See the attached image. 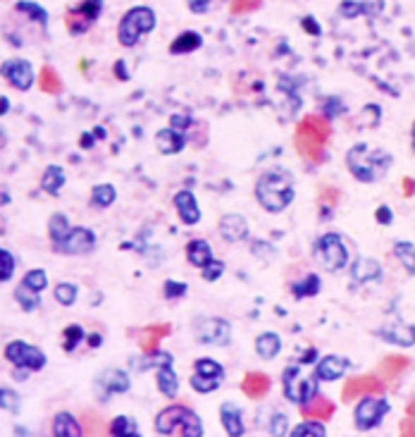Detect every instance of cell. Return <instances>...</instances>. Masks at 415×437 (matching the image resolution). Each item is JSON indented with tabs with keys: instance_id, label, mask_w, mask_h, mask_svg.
Wrapping results in <instances>:
<instances>
[{
	"instance_id": "obj_35",
	"label": "cell",
	"mask_w": 415,
	"mask_h": 437,
	"mask_svg": "<svg viewBox=\"0 0 415 437\" xmlns=\"http://www.w3.org/2000/svg\"><path fill=\"white\" fill-rule=\"evenodd\" d=\"M320 287H323V282H320V277L315 273H308L301 282H294L291 285V294L296 299H308V297H315L320 292Z\"/></svg>"
},
{
	"instance_id": "obj_59",
	"label": "cell",
	"mask_w": 415,
	"mask_h": 437,
	"mask_svg": "<svg viewBox=\"0 0 415 437\" xmlns=\"http://www.w3.org/2000/svg\"><path fill=\"white\" fill-rule=\"evenodd\" d=\"M89 136H91V134H84V139H81V146H84V148H89L91 143H93V139H89Z\"/></svg>"
},
{
	"instance_id": "obj_38",
	"label": "cell",
	"mask_w": 415,
	"mask_h": 437,
	"mask_svg": "<svg viewBox=\"0 0 415 437\" xmlns=\"http://www.w3.org/2000/svg\"><path fill=\"white\" fill-rule=\"evenodd\" d=\"M53 297L60 306H74L79 299V287L74 282H58L53 289Z\"/></svg>"
},
{
	"instance_id": "obj_12",
	"label": "cell",
	"mask_w": 415,
	"mask_h": 437,
	"mask_svg": "<svg viewBox=\"0 0 415 437\" xmlns=\"http://www.w3.org/2000/svg\"><path fill=\"white\" fill-rule=\"evenodd\" d=\"M222 380H224V368L215 359H198L196 366H193L191 390L198 392V395H210V392L219 390Z\"/></svg>"
},
{
	"instance_id": "obj_22",
	"label": "cell",
	"mask_w": 415,
	"mask_h": 437,
	"mask_svg": "<svg viewBox=\"0 0 415 437\" xmlns=\"http://www.w3.org/2000/svg\"><path fill=\"white\" fill-rule=\"evenodd\" d=\"M219 421H222L224 433L231 437H239L246 433V426H243V409L236 407L234 402H224L219 407Z\"/></svg>"
},
{
	"instance_id": "obj_7",
	"label": "cell",
	"mask_w": 415,
	"mask_h": 437,
	"mask_svg": "<svg viewBox=\"0 0 415 437\" xmlns=\"http://www.w3.org/2000/svg\"><path fill=\"white\" fill-rule=\"evenodd\" d=\"M327 134H330V124H327L325 117H306L303 122L299 124L296 132V146L301 153L311 155V158H320V151H323Z\"/></svg>"
},
{
	"instance_id": "obj_56",
	"label": "cell",
	"mask_w": 415,
	"mask_h": 437,
	"mask_svg": "<svg viewBox=\"0 0 415 437\" xmlns=\"http://www.w3.org/2000/svg\"><path fill=\"white\" fill-rule=\"evenodd\" d=\"M303 29L308 31V34H313V36L320 34V27L315 24V20H313V17H306V20H303Z\"/></svg>"
},
{
	"instance_id": "obj_10",
	"label": "cell",
	"mask_w": 415,
	"mask_h": 437,
	"mask_svg": "<svg viewBox=\"0 0 415 437\" xmlns=\"http://www.w3.org/2000/svg\"><path fill=\"white\" fill-rule=\"evenodd\" d=\"M193 337L200 345L207 347H229L231 342V325L224 318H198L193 325Z\"/></svg>"
},
{
	"instance_id": "obj_11",
	"label": "cell",
	"mask_w": 415,
	"mask_h": 437,
	"mask_svg": "<svg viewBox=\"0 0 415 437\" xmlns=\"http://www.w3.org/2000/svg\"><path fill=\"white\" fill-rule=\"evenodd\" d=\"M100 12H103V0H81V3H77L67 12V17H65L67 31L72 36L86 34V31L98 22Z\"/></svg>"
},
{
	"instance_id": "obj_45",
	"label": "cell",
	"mask_w": 415,
	"mask_h": 437,
	"mask_svg": "<svg viewBox=\"0 0 415 437\" xmlns=\"http://www.w3.org/2000/svg\"><path fill=\"white\" fill-rule=\"evenodd\" d=\"M267 433L270 435H275V437H282V435H287L289 433V418L287 414H277L270 418V426H267Z\"/></svg>"
},
{
	"instance_id": "obj_27",
	"label": "cell",
	"mask_w": 415,
	"mask_h": 437,
	"mask_svg": "<svg viewBox=\"0 0 415 437\" xmlns=\"http://www.w3.org/2000/svg\"><path fill=\"white\" fill-rule=\"evenodd\" d=\"M186 258H188V263L196 265V268L207 265L212 258H215V256H212L210 241H205V239H191V241L186 244Z\"/></svg>"
},
{
	"instance_id": "obj_44",
	"label": "cell",
	"mask_w": 415,
	"mask_h": 437,
	"mask_svg": "<svg viewBox=\"0 0 415 437\" xmlns=\"http://www.w3.org/2000/svg\"><path fill=\"white\" fill-rule=\"evenodd\" d=\"M200 270H203L200 275H203L205 282H215V280H219V277H222V275H224V270H227V265H224L222 261H215V258H212L210 263L203 265V268H200Z\"/></svg>"
},
{
	"instance_id": "obj_61",
	"label": "cell",
	"mask_w": 415,
	"mask_h": 437,
	"mask_svg": "<svg viewBox=\"0 0 415 437\" xmlns=\"http://www.w3.org/2000/svg\"><path fill=\"white\" fill-rule=\"evenodd\" d=\"M413 139H415V124H413Z\"/></svg>"
},
{
	"instance_id": "obj_29",
	"label": "cell",
	"mask_w": 415,
	"mask_h": 437,
	"mask_svg": "<svg viewBox=\"0 0 415 437\" xmlns=\"http://www.w3.org/2000/svg\"><path fill=\"white\" fill-rule=\"evenodd\" d=\"M69 232H72V222L67 220L65 213H53L48 217V237L53 241V249L62 244Z\"/></svg>"
},
{
	"instance_id": "obj_16",
	"label": "cell",
	"mask_w": 415,
	"mask_h": 437,
	"mask_svg": "<svg viewBox=\"0 0 415 437\" xmlns=\"http://www.w3.org/2000/svg\"><path fill=\"white\" fill-rule=\"evenodd\" d=\"M217 232L229 244H239V241H243L248 237V220L239 213H227L219 217Z\"/></svg>"
},
{
	"instance_id": "obj_9",
	"label": "cell",
	"mask_w": 415,
	"mask_h": 437,
	"mask_svg": "<svg viewBox=\"0 0 415 437\" xmlns=\"http://www.w3.org/2000/svg\"><path fill=\"white\" fill-rule=\"evenodd\" d=\"M389 402L382 397H373V395H363L358 397L356 411H354V421L358 430H373L382 423V418L389 414Z\"/></svg>"
},
{
	"instance_id": "obj_13",
	"label": "cell",
	"mask_w": 415,
	"mask_h": 437,
	"mask_svg": "<svg viewBox=\"0 0 415 437\" xmlns=\"http://www.w3.org/2000/svg\"><path fill=\"white\" fill-rule=\"evenodd\" d=\"M93 385H96V395H98L100 402H108L110 397L129 392L131 380L122 368H105L103 373H98V378Z\"/></svg>"
},
{
	"instance_id": "obj_41",
	"label": "cell",
	"mask_w": 415,
	"mask_h": 437,
	"mask_svg": "<svg viewBox=\"0 0 415 437\" xmlns=\"http://www.w3.org/2000/svg\"><path fill=\"white\" fill-rule=\"evenodd\" d=\"M17 12L27 15L31 22H39L41 27H46V24H48V12L43 10L39 3H29V0H20V3H17Z\"/></svg>"
},
{
	"instance_id": "obj_36",
	"label": "cell",
	"mask_w": 415,
	"mask_h": 437,
	"mask_svg": "<svg viewBox=\"0 0 415 437\" xmlns=\"http://www.w3.org/2000/svg\"><path fill=\"white\" fill-rule=\"evenodd\" d=\"M84 340H86V330L81 328L79 323H72V325H67L62 330V349H65L67 354H72Z\"/></svg>"
},
{
	"instance_id": "obj_6",
	"label": "cell",
	"mask_w": 415,
	"mask_h": 437,
	"mask_svg": "<svg viewBox=\"0 0 415 437\" xmlns=\"http://www.w3.org/2000/svg\"><path fill=\"white\" fill-rule=\"evenodd\" d=\"M5 361H10L17 371L24 373H39L48 366V356L43 349H39L36 345H29L24 340H12L5 345L3 349Z\"/></svg>"
},
{
	"instance_id": "obj_17",
	"label": "cell",
	"mask_w": 415,
	"mask_h": 437,
	"mask_svg": "<svg viewBox=\"0 0 415 437\" xmlns=\"http://www.w3.org/2000/svg\"><path fill=\"white\" fill-rule=\"evenodd\" d=\"M172 203H174V208H177V213H179V220L184 225L193 227V225L200 222V208H198L196 193L193 191H186V189L177 191L174 193V198H172Z\"/></svg>"
},
{
	"instance_id": "obj_49",
	"label": "cell",
	"mask_w": 415,
	"mask_h": 437,
	"mask_svg": "<svg viewBox=\"0 0 415 437\" xmlns=\"http://www.w3.org/2000/svg\"><path fill=\"white\" fill-rule=\"evenodd\" d=\"M339 12H342L344 17H349V20H354L361 12H368V8L363 3H358V0H346L342 8H339Z\"/></svg>"
},
{
	"instance_id": "obj_40",
	"label": "cell",
	"mask_w": 415,
	"mask_h": 437,
	"mask_svg": "<svg viewBox=\"0 0 415 437\" xmlns=\"http://www.w3.org/2000/svg\"><path fill=\"white\" fill-rule=\"evenodd\" d=\"M22 285L29 287V289L39 292L43 294V289H48V273L43 270V268H34V270H27L22 277Z\"/></svg>"
},
{
	"instance_id": "obj_39",
	"label": "cell",
	"mask_w": 415,
	"mask_h": 437,
	"mask_svg": "<svg viewBox=\"0 0 415 437\" xmlns=\"http://www.w3.org/2000/svg\"><path fill=\"white\" fill-rule=\"evenodd\" d=\"M110 435H117V437H131V435H138V426L131 416H115L110 421Z\"/></svg>"
},
{
	"instance_id": "obj_5",
	"label": "cell",
	"mask_w": 415,
	"mask_h": 437,
	"mask_svg": "<svg viewBox=\"0 0 415 437\" xmlns=\"http://www.w3.org/2000/svg\"><path fill=\"white\" fill-rule=\"evenodd\" d=\"M282 383H284V397L291 404H306L313 397H318V376H308L303 373V366L294 364L287 366V371L282 373Z\"/></svg>"
},
{
	"instance_id": "obj_2",
	"label": "cell",
	"mask_w": 415,
	"mask_h": 437,
	"mask_svg": "<svg viewBox=\"0 0 415 437\" xmlns=\"http://www.w3.org/2000/svg\"><path fill=\"white\" fill-rule=\"evenodd\" d=\"M392 153L380 151V148H373L368 143H356L349 153H346V167L351 170V174L358 179V182H377L389 172L392 167Z\"/></svg>"
},
{
	"instance_id": "obj_32",
	"label": "cell",
	"mask_w": 415,
	"mask_h": 437,
	"mask_svg": "<svg viewBox=\"0 0 415 437\" xmlns=\"http://www.w3.org/2000/svg\"><path fill=\"white\" fill-rule=\"evenodd\" d=\"M115 201H117V189L112 184H108V182L96 184L91 189V205H93V208H100V210L110 208V205L115 203Z\"/></svg>"
},
{
	"instance_id": "obj_58",
	"label": "cell",
	"mask_w": 415,
	"mask_h": 437,
	"mask_svg": "<svg viewBox=\"0 0 415 437\" xmlns=\"http://www.w3.org/2000/svg\"><path fill=\"white\" fill-rule=\"evenodd\" d=\"M404 186H406V193H408V196H411V193H413V189H415V184L411 182V179H406V182H404Z\"/></svg>"
},
{
	"instance_id": "obj_15",
	"label": "cell",
	"mask_w": 415,
	"mask_h": 437,
	"mask_svg": "<svg viewBox=\"0 0 415 437\" xmlns=\"http://www.w3.org/2000/svg\"><path fill=\"white\" fill-rule=\"evenodd\" d=\"M96 244H98L96 232L77 225V227H72V232L65 237V241L55 246V251L65 253V256H86V253L96 251Z\"/></svg>"
},
{
	"instance_id": "obj_57",
	"label": "cell",
	"mask_w": 415,
	"mask_h": 437,
	"mask_svg": "<svg viewBox=\"0 0 415 437\" xmlns=\"http://www.w3.org/2000/svg\"><path fill=\"white\" fill-rule=\"evenodd\" d=\"M86 340H89V345H91L93 349H98L100 342H103V337H100L98 333H93V335H86Z\"/></svg>"
},
{
	"instance_id": "obj_46",
	"label": "cell",
	"mask_w": 415,
	"mask_h": 437,
	"mask_svg": "<svg viewBox=\"0 0 415 437\" xmlns=\"http://www.w3.org/2000/svg\"><path fill=\"white\" fill-rule=\"evenodd\" d=\"M0 409L5 411H20V395H17L15 390H5V387H0Z\"/></svg>"
},
{
	"instance_id": "obj_31",
	"label": "cell",
	"mask_w": 415,
	"mask_h": 437,
	"mask_svg": "<svg viewBox=\"0 0 415 437\" xmlns=\"http://www.w3.org/2000/svg\"><path fill=\"white\" fill-rule=\"evenodd\" d=\"M243 392L251 399H263L270 392V378L263 376V373H248L246 380H243Z\"/></svg>"
},
{
	"instance_id": "obj_25",
	"label": "cell",
	"mask_w": 415,
	"mask_h": 437,
	"mask_svg": "<svg viewBox=\"0 0 415 437\" xmlns=\"http://www.w3.org/2000/svg\"><path fill=\"white\" fill-rule=\"evenodd\" d=\"M155 383H158V390L167 399H174L179 395V378H177V373H174L172 364L155 368Z\"/></svg>"
},
{
	"instance_id": "obj_28",
	"label": "cell",
	"mask_w": 415,
	"mask_h": 437,
	"mask_svg": "<svg viewBox=\"0 0 415 437\" xmlns=\"http://www.w3.org/2000/svg\"><path fill=\"white\" fill-rule=\"evenodd\" d=\"M279 352H282L279 335H277V333H263V335H258V340H255V354L260 356L263 361H272Z\"/></svg>"
},
{
	"instance_id": "obj_42",
	"label": "cell",
	"mask_w": 415,
	"mask_h": 437,
	"mask_svg": "<svg viewBox=\"0 0 415 437\" xmlns=\"http://www.w3.org/2000/svg\"><path fill=\"white\" fill-rule=\"evenodd\" d=\"M294 437H308V435H315V437H325L327 435V428L325 423L320 421V418H308V421H303L301 426H296L291 430Z\"/></svg>"
},
{
	"instance_id": "obj_26",
	"label": "cell",
	"mask_w": 415,
	"mask_h": 437,
	"mask_svg": "<svg viewBox=\"0 0 415 437\" xmlns=\"http://www.w3.org/2000/svg\"><path fill=\"white\" fill-rule=\"evenodd\" d=\"M65 182H67V174L62 165H48L41 174V189L50 193V196H58Z\"/></svg>"
},
{
	"instance_id": "obj_21",
	"label": "cell",
	"mask_w": 415,
	"mask_h": 437,
	"mask_svg": "<svg viewBox=\"0 0 415 437\" xmlns=\"http://www.w3.org/2000/svg\"><path fill=\"white\" fill-rule=\"evenodd\" d=\"M155 146L162 155H177L184 151L186 146V136L181 129H174V127H165L155 134Z\"/></svg>"
},
{
	"instance_id": "obj_3",
	"label": "cell",
	"mask_w": 415,
	"mask_h": 437,
	"mask_svg": "<svg viewBox=\"0 0 415 437\" xmlns=\"http://www.w3.org/2000/svg\"><path fill=\"white\" fill-rule=\"evenodd\" d=\"M155 430L160 435H181V437H200L203 423L184 404H172L155 416Z\"/></svg>"
},
{
	"instance_id": "obj_48",
	"label": "cell",
	"mask_w": 415,
	"mask_h": 437,
	"mask_svg": "<svg viewBox=\"0 0 415 437\" xmlns=\"http://www.w3.org/2000/svg\"><path fill=\"white\" fill-rule=\"evenodd\" d=\"M253 256H258L260 261H275L277 256V249L272 244H267V241H253Z\"/></svg>"
},
{
	"instance_id": "obj_23",
	"label": "cell",
	"mask_w": 415,
	"mask_h": 437,
	"mask_svg": "<svg viewBox=\"0 0 415 437\" xmlns=\"http://www.w3.org/2000/svg\"><path fill=\"white\" fill-rule=\"evenodd\" d=\"M380 390H382V383L375 376H363V378L349 380V385L344 387L342 397L349 402V399H358L363 395H373V392H380Z\"/></svg>"
},
{
	"instance_id": "obj_14",
	"label": "cell",
	"mask_w": 415,
	"mask_h": 437,
	"mask_svg": "<svg viewBox=\"0 0 415 437\" xmlns=\"http://www.w3.org/2000/svg\"><path fill=\"white\" fill-rule=\"evenodd\" d=\"M0 77L8 79V84L15 86L17 91H29L36 82L34 67H31V62L24 58L5 60L3 65H0Z\"/></svg>"
},
{
	"instance_id": "obj_20",
	"label": "cell",
	"mask_w": 415,
	"mask_h": 437,
	"mask_svg": "<svg viewBox=\"0 0 415 437\" xmlns=\"http://www.w3.org/2000/svg\"><path fill=\"white\" fill-rule=\"evenodd\" d=\"M377 335L394 347H415V325L408 323H392L377 330Z\"/></svg>"
},
{
	"instance_id": "obj_43",
	"label": "cell",
	"mask_w": 415,
	"mask_h": 437,
	"mask_svg": "<svg viewBox=\"0 0 415 437\" xmlns=\"http://www.w3.org/2000/svg\"><path fill=\"white\" fill-rule=\"evenodd\" d=\"M15 270H17L15 253L8 251V249H0V285L10 282V280L15 277Z\"/></svg>"
},
{
	"instance_id": "obj_52",
	"label": "cell",
	"mask_w": 415,
	"mask_h": 437,
	"mask_svg": "<svg viewBox=\"0 0 415 437\" xmlns=\"http://www.w3.org/2000/svg\"><path fill=\"white\" fill-rule=\"evenodd\" d=\"M260 3H263V0H234V3H231V12H236V15H241V12L255 10Z\"/></svg>"
},
{
	"instance_id": "obj_24",
	"label": "cell",
	"mask_w": 415,
	"mask_h": 437,
	"mask_svg": "<svg viewBox=\"0 0 415 437\" xmlns=\"http://www.w3.org/2000/svg\"><path fill=\"white\" fill-rule=\"evenodd\" d=\"M50 430H53L55 437H79V435H84L81 423L77 421V416L69 414V411H60V414H55L53 428Z\"/></svg>"
},
{
	"instance_id": "obj_34",
	"label": "cell",
	"mask_w": 415,
	"mask_h": 437,
	"mask_svg": "<svg viewBox=\"0 0 415 437\" xmlns=\"http://www.w3.org/2000/svg\"><path fill=\"white\" fill-rule=\"evenodd\" d=\"M200 43H203V39H200V34H196V31H184V34H179V36H177V41H172V46H169V53H174V55H184V53L198 51Z\"/></svg>"
},
{
	"instance_id": "obj_1",
	"label": "cell",
	"mask_w": 415,
	"mask_h": 437,
	"mask_svg": "<svg viewBox=\"0 0 415 437\" xmlns=\"http://www.w3.org/2000/svg\"><path fill=\"white\" fill-rule=\"evenodd\" d=\"M255 198L267 213H282L294 201V174L282 167L267 170L255 182Z\"/></svg>"
},
{
	"instance_id": "obj_37",
	"label": "cell",
	"mask_w": 415,
	"mask_h": 437,
	"mask_svg": "<svg viewBox=\"0 0 415 437\" xmlns=\"http://www.w3.org/2000/svg\"><path fill=\"white\" fill-rule=\"evenodd\" d=\"M394 256L401 261V265L406 268L408 275H415V244L413 241H396Z\"/></svg>"
},
{
	"instance_id": "obj_55",
	"label": "cell",
	"mask_w": 415,
	"mask_h": 437,
	"mask_svg": "<svg viewBox=\"0 0 415 437\" xmlns=\"http://www.w3.org/2000/svg\"><path fill=\"white\" fill-rule=\"evenodd\" d=\"M207 8H210V0H188V10L196 12V15L205 12Z\"/></svg>"
},
{
	"instance_id": "obj_8",
	"label": "cell",
	"mask_w": 415,
	"mask_h": 437,
	"mask_svg": "<svg viewBox=\"0 0 415 437\" xmlns=\"http://www.w3.org/2000/svg\"><path fill=\"white\" fill-rule=\"evenodd\" d=\"M315 258L320 261V265H325V270H330V273L344 270L346 263H349V249H346L342 234L327 232L320 237L315 244Z\"/></svg>"
},
{
	"instance_id": "obj_50",
	"label": "cell",
	"mask_w": 415,
	"mask_h": 437,
	"mask_svg": "<svg viewBox=\"0 0 415 437\" xmlns=\"http://www.w3.org/2000/svg\"><path fill=\"white\" fill-rule=\"evenodd\" d=\"M406 366H408V361L404 359V356H389V359H385V364H382V368H385L389 376H394V373L404 371Z\"/></svg>"
},
{
	"instance_id": "obj_19",
	"label": "cell",
	"mask_w": 415,
	"mask_h": 437,
	"mask_svg": "<svg viewBox=\"0 0 415 437\" xmlns=\"http://www.w3.org/2000/svg\"><path fill=\"white\" fill-rule=\"evenodd\" d=\"M349 359L344 356H337V354H330V356H323L318 359L315 364V376L318 380H325V383H335V380L344 378V373L349 371Z\"/></svg>"
},
{
	"instance_id": "obj_53",
	"label": "cell",
	"mask_w": 415,
	"mask_h": 437,
	"mask_svg": "<svg viewBox=\"0 0 415 437\" xmlns=\"http://www.w3.org/2000/svg\"><path fill=\"white\" fill-rule=\"evenodd\" d=\"M375 220L380 222V225H392L394 222L392 208H389V205H380V208H377V213H375Z\"/></svg>"
},
{
	"instance_id": "obj_47",
	"label": "cell",
	"mask_w": 415,
	"mask_h": 437,
	"mask_svg": "<svg viewBox=\"0 0 415 437\" xmlns=\"http://www.w3.org/2000/svg\"><path fill=\"white\" fill-rule=\"evenodd\" d=\"M162 294H165V299H181V297H186V292H188V285L186 282H177V280H167L165 287H162Z\"/></svg>"
},
{
	"instance_id": "obj_60",
	"label": "cell",
	"mask_w": 415,
	"mask_h": 437,
	"mask_svg": "<svg viewBox=\"0 0 415 437\" xmlns=\"http://www.w3.org/2000/svg\"><path fill=\"white\" fill-rule=\"evenodd\" d=\"M411 148H413V153H415V139L411 141Z\"/></svg>"
},
{
	"instance_id": "obj_30",
	"label": "cell",
	"mask_w": 415,
	"mask_h": 437,
	"mask_svg": "<svg viewBox=\"0 0 415 437\" xmlns=\"http://www.w3.org/2000/svg\"><path fill=\"white\" fill-rule=\"evenodd\" d=\"M301 411H303L306 418H320V421H325V418L335 414V404L325 397H313L311 402L301 404Z\"/></svg>"
},
{
	"instance_id": "obj_18",
	"label": "cell",
	"mask_w": 415,
	"mask_h": 437,
	"mask_svg": "<svg viewBox=\"0 0 415 437\" xmlns=\"http://www.w3.org/2000/svg\"><path fill=\"white\" fill-rule=\"evenodd\" d=\"M382 275V263L375 258H370V256H361V258L354 261V265H351V277H354V282L358 285H368V282H380Z\"/></svg>"
},
{
	"instance_id": "obj_51",
	"label": "cell",
	"mask_w": 415,
	"mask_h": 437,
	"mask_svg": "<svg viewBox=\"0 0 415 437\" xmlns=\"http://www.w3.org/2000/svg\"><path fill=\"white\" fill-rule=\"evenodd\" d=\"M41 86H43L46 91H58V89H60L58 74L50 70V67H46V70H43V74H41Z\"/></svg>"
},
{
	"instance_id": "obj_33",
	"label": "cell",
	"mask_w": 415,
	"mask_h": 437,
	"mask_svg": "<svg viewBox=\"0 0 415 437\" xmlns=\"http://www.w3.org/2000/svg\"><path fill=\"white\" fill-rule=\"evenodd\" d=\"M15 301L20 304V309L27 311V313H34V311L41 309V294L29 289V287H24L22 282L15 287Z\"/></svg>"
},
{
	"instance_id": "obj_4",
	"label": "cell",
	"mask_w": 415,
	"mask_h": 437,
	"mask_svg": "<svg viewBox=\"0 0 415 437\" xmlns=\"http://www.w3.org/2000/svg\"><path fill=\"white\" fill-rule=\"evenodd\" d=\"M155 12L150 8H131L129 12H124V17L119 20V27H117V41L122 43L124 48H131L136 46L141 36H146L148 31L155 29Z\"/></svg>"
},
{
	"instance_id": "obj_54",
	"label": "cell",
	"mask_w": 415,
	"mask_h": 437,
	"mask_svg": "<svg viewBox=\"0 0 415 437\" xmlns=\"http://www.w3.org/2000/svg\"><path fill=\"white\" fill-rule=\"evenodd\" d=\"M169 127L181 129V132H184L186 127H191V117H186V115H174V117H172V122H169Z\"/></svg>"
}]
</instances>
